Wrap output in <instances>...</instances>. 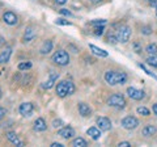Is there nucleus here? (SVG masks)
Here are the masks:
<instances>
[{
	"mask_svg": "<svg viewBox=\"0 0 157 147\" xmlns=\"http://www.w3.org/2000/svg\"><path fill=\"white\" fill-rule=\"evenodd\" d=\"M105 80L110 85L124 84L127 81V74L122 71H107L105 74Z\"/></svg>",
	"mask_w": 157,
	"mask_h": 147,
	"instance_id": "nucleus-1",
	"label": "nucleus"
},
{
	"mask_svg": "<svg viewBox=\"0 0 157 147\" xmlns=\"http://www.w3.org/2000/svg\"><path fill=\"white\" fill-rule=\"evenodd\" d=\"M75 84L70 80H62L60 83H58L56 85V95L59 97H66L68 95H72L75 92Z\"/></svg>",
	"mask_w": 157,
	"mask_h": 147,
	"instance_id": "nucleus-2",
	"label": "nucleus"
},
{
	"mask_svg": "<svg viewBox=\"0 0 157 147\" xmlns=\"http://www.w3.org/2000/svg\"><path fill=\"white\" fill-rule=\"evenodd\" d=\"M51 61L58 66H67L68 63H70V55H68V53L64 50H58L52 55Z\"/></svg>",
	"mask_w": 157,
	"mask_h": 147,
	"instance_id": "nucleus-3",
	"label": "nucleus"
},
{
	"mask_svg": "<svg viewBox=\"0 0 157 147\" xmlns=\"http://www.w3.org/2000/svg\"><path fill=\"white\" fill-rule=\"evenodd\" d=\"M131 33H132V30H131L130 26L122 25V26L115 32V36H117V38H118V42H121V43L128 42L130 37H131Z\"/></svg>",
	"mask_w": 157,
	"mask_h": 147,
	"instance_id": "nucleus-4",
	"label": "nucleus"
},
{
	"mask_svg": "<svg viewBox=\"0 0 157 147\" xmlns=\"http://www.w3.org/2000/svg\"><path fill=\"white\" fill-rule=\"evenodd\" d=\"M107 105L109 106H114V108H124L126 106V99L123 95L121 93H115L109 97L107 100Z\"/></svg>",
	"mask_w": 157,
	"mask_h": 147,
	"instance_id": "nucleus-5",
	"label": "nucleus"
},
{
	"mask_svg": "<svg viewBox=\"0 0 157 147\" xmlns=\"http://www.w3.org/2000/svg\"><path fill=\"white\" fill-rule=\"evenodd\" d=\"M121 124L126 130H134V129H136V127L139 126V120H137L136 117H134V116H127V117H124V118L122 120Z\"/></svg>",
	"mask_w": 157,
	"mask_h": 147,
	"instance_id": "nucleus-6",
	"label": "nucleus"
},
{
	"mask_svg": "<svg viewBox=\"0 0 157 147\" xmlns=\"http://www.w3.org/2000/svg\"><path fill=\"white\" fill-rule=\"evenodd\" d=\"M127 95H128V97H131L132 100H136V101H140V100H143L145 97L144 91L136 89V88H134V87L127 88Z\"/></svg>",
	"mask_w": 157,
	"mask_h": 147,
	"instance_id": "nucleus-7",
	"label": "nucleus"
},
{
	"mask_svg": "<svg viewBox=\"0 0 157 147\" xmlns=\"http://www.w3.org/2000/svg\"><path fill=\"white\" fill-rule=\"evenodd\" d=\"M97 125H98V129L102 131H107L111 129V121L107 118V117H98Z\"/></svg>",
	"mask_w": 157,
	"mask_h": 147,
	"instance_id": "nucleus-8",
	"label": "nucleus"
},
{
	"mask_svg": "<svg viewBox=\"0 0 157 147\" xmlns=\"http://www.w3.org/2000/svg\"><path fill=\"white\" fill-rule=\"evenodd\" d=\"M33 104L32 102H22L21 105H20L18 108V112H20V114L24 116V117H26V116H30L33 113Z\"/></svg>",
	"mask_w": 157,
	"mask_h": 147,
	"instance_id": "nucleus-9",
	"label": "nucleus"
},
{
	"mask_svg": "<svg viewBox=\"0 0 157 147\" xmlns=\"http://www.w3.org/2000/svg\"><path fill=\"white\" fill-rule=\"evenodd\" d=\"M3 21L8 24V25H16L18 22V18L13 12H6L3 14Z\"/></svg>",
	"mask_w": 157,
	"mask_h": 147,
	"instance_id": "nucleus-10",
	"label": "nucleus"
},
{
	"mask_svg": "<svg viewBox=\"0 0 157 147\" xmlns=\"http://www.w3.org/2000/svg\"><path fill=\"white\" fill-rule=\"evenodd\" d=\"M58 135L62 137V138H64V139H70V138H72V137L75 135V130H73L72 127L67 126V127H63V129L59 130Z\"/></svg>",
	"mask_w": 157,
	"mask_h": 147,
	"instance_id": "nucleus-11",
	"label": "nucleus"
},
{
	"mask_svg": "<svg viewBox=\"0 0 157 147\" xmlns=\"http://www.w3.org/2000/svg\"><path fill=\"white\" fill-rule=\"evenodd\" d=\"M58 77H59V74L52 71V72L50 74V77H48V79L42 84V88H45V89H50V88L54 85V83L58 80Z\"/></svg>",
	"mask_w": 157,
	"mask_h": 147,
	"instance_id": "nucleus-12",
	"label": "nucleus"
},
{
	"mask_svg": "<svg viewBox=\"0 0 157 147\" xmlns=\"http://www.w3.org/2000/svg\"><path fill=\"white\" fill-rule=\"evenodd\" d=\"M78 113H80L82 117H90L92 109L89 108V105L85 104V102H80V104H78Z\"/></svg>",
	"mask_w": 157,
	"mask_h": 147,
	"instance_id": "nucleus-13",
	"label": "nucleus"
},
{
	"mask_svg": "<svg viewBox=\"0 0 157 147\" xmlns=\"http://www.w3.org/2000/svg\"><path fill=\"white\" fill-rule=\"evenodd\" d=\"M34 130L36 131H45L47 129V125H46V121L43 118H37L34 121Z\"/></svg>",
	"mask_w": 157,
	"mask_h": 147,
	"instance_id": "nucleus-14",
	"label": "nucleus"
},
{
	"mask_svg": "<svg viewBox=\"0 0 157 147\" xmlns=\"http://www.w3.org/2000/svg\"><path fill=\"white\" fill-rule=\"evenodd\" d=\"M11 54H12V49L11 47H7L6 50H3L2 53H0V65L7 63L9 61V58H11Z\"/></svg>",
	"mask_w": 157,
	"mask_h": 147,
	"instance_id": "nucleus-15",
	"label": "nucleus"
},
{
	"mask_svg": "<svg viewBox=\"0 0 157 147\" xmlns=\"http://www.w3.org/2000/svg\"><path fill=\"white\" fill-rule=\"evenodd\" d=\"M52 50V41H50V40H46L45 42L42 43V46H41V49H39V53L41 54H43V55H46V54H48Z\"/></svg>",
	"mask_w": 157,
	"mask_h": 147,
	"instance_id": "nucleus-16",
	"label": "nucleus"
},
{
	"mask_svg": "<svg viewBox=\"0 0 157 147\" xmlns=\"http://www.w3.org/2000/svg\"><path fill=\"white\" fill-rule=\"evenodd\" d=\"M157 133V127L153 126V125H147L143 130H141V134L144 137H152Z\"/></svg>",
	"mask_w": 157,
	"mask_h": 147,
	"instance_id": "nucleus-17",
	"label": "nucleus"
},
{
	"mask_svg": "<svg viewBox=\"0 0 157 147\" xmlns=\"http://www.w3.org/2000/svg\"><path fill=\"white\" fill-rule=\"evenodd\" d=\"M86 134L90 135L92 139L97 141V139H100V137H101V131H100V129H97V127H89V129L86 130Z\"/></svg>",
	"mask_w": 157,
	"mask_h": 147,
	"instance_id": "nucleus-18",
	"label": "nucleus"
},
{
	"mask_svg": "<svg viewBox=\"0 0 157 147\" xmlns=\"http://www.w3.org/2000/svg\"><path fill=\"white\" fill-rule=\"evenodd\" d=\"M89 49L93 51V54H96V55H98V57H102V58H106L107 55H109V53L107 51H105V50H102V49H100V47H97V46H94V45H89Z\"/></svg>",
	"mask_w": 157,
	"mask_h": 147,
	"instance_id": "nucleus-19",
	"label": "nucleus"
},
{
	"mask_svg": "<svg viewBox=\"0 0 157 147\" xmlns=\"http://www.w3.org/2000/svg\"><path fill=\"white\" fill-rule=\"evenodd\" d=\"M7 138H8V141H11L13 145L20 146V147H21V146H24V143H22V142L18 139V137H17L16 134H14V133H12V131H9V133H7Z\"/></svg>",
	"mask_w": 157,
	"mask_h": 147,
	"instance_id": "nucleus-20",
	"label": "nucleus"
},
{
	"mask_svg": "<svg viewBox=\"0 0 157 147\" xmlns=\"http://www.w3.org/2000/svg\"><path fill=\"white\" fill-rule=\"evenodd\" d=\"M34 37H36V32H34V29H33V28H28L26 32H25V34H24V42L32 41Z\"/></svg>",
	"mask_w": 157,
	"mask_h": 147,
	"instance_id": "nucleus-21",
	"label": "nucleus"
},
{
	"mask_svg": "<svg viewBox=\"0 0 157 147\" xmlns=\"http://www.w3.org/2000/svg\"><path fill=\"white\" fill-rule=\"evenodd\" d=\"M147 53H148L149 55H157V45L156 43H149V45L147 46Z\"/></svg>",
	"mask_w": 157,
	"mask_h": 147,
	"instance_id": "nucleus-22",
	"label": "nucleus"
},
{
	"mask_svg": "<svg viewBox=\"0 0 157 147\" xmlns=\"http://www.w3.org/2000/svg\"><path fill=\"white\" fill-rule=\"evenodd\" d=\"M72 146H75V147H85L86 142H85V139H82V138H75L72 141Z\"/></svg>",
	"mask_w": 157,
	"mask_h": 147,
	"instance_id": "nucleus-23",
	"label": "nucleus"
},
{
	"mask_svg": "<svg viewBox=\"0 0 157 147\" xmlns=\"http://www.w3.org/2000/svg\"><path fill=\"white\" fill-rule=\"evenodd\" d=\"M147 65L152 67H157V55H149L147 58Z\"/></svg>",
	"mask_w": 157,
	"mask_h": 147,
	"instance_id": "nucleus-24",
	"label": "nucleus"
},
{
	"mask_svg": "<svg viewBox=\"0 0 157 147\" xmlns=\"http://www.w3.org/2000/svg\"><path fill=\"white\" fill-rule=\"evenodd\" d=\"M137 113L141 114V116L148 117V116L151 114V112H149V109H147L145 106H139V108H137Z\"/></svg>",
	"mask_w": 157,
	"mask_h": 147,
	"instance_id": "nucleus-25",
	"label": "nucleus"
},
{
	"mask_svg": "<svg viewBox=\"0 0 157 147\" xmlns=\"http://www.w3.org/2000/svg\"><path fill=\"white\" fill-rule=\"evenodd\" d=\"M106 42H109V43H111V45H115V43L118 42V38H117V36H115V33H111V34H109L107 36V38H106Z\"/></svg>",
	"mask_w": 157,
	"mask_h": 147,
	"instance_id": "nucleus-26",
	"label": "nucleus"
},
{
	"mask_svg": "<svg viewBox=\"0 0 157 147\" xmlns=\"http://www.w3.org/2000/svg\"><path fill=\"white\" fill-rule=\"evenodd\" d=\"M32 67V63L30 62H21L18 65V70L22 71V70H29V68Z\"/></svg>",
	"mask_w": 157,
	"mask_h": 147,
	"instance_id": "nucleus-27",
	"label": "nucleus"
},
{
	"mask_svg": "<svg viewBox=\"0 0 157 147\" xmlns=\"http://www.w3.org/2000/svg\"><path fill=\"white\" fill-rule=\"evenodd\" d=\"M132 49H134V51L135 53H141V43L139 41H135L134 43H132Z\"/></svg>",
	"mask_w": 157,
	"mask_h": 147,
	"instance_id": "nucleus-28",
	"label": "nucleus"
},
{
	"mask_svg": "<svg viewBox=\"0 0 157 147\" xmlns=\"http://www.w3.org/2000/svg\"><path fill=\"white\" fill-rule=\"evenodd\" d=\"M55 24L56 25H66V26L71 25V22L68 20H64V18H58V20H55Z\"/></svg>",
	"mask_w": 157,
	"mask_h": 147,
	"instance_id": "nucleus-29",
	"label": "nucleus"
},
{
	"mask_svg": "<svg viewBox=\"0 0 157 147\" xmlns=\"http://www.w3.org/2000/svg\"><path fill=\"white\" fill-rule=\"evenodd\" d=\"M139 66H140V68H141V70H144V72H147V74H148L149 76H152V77H153V79H156V80H157V75H155V74H153V72H151L149 70H147L144 65H139Z\"/></svg>",
	"mask_w": 157,
	"mask_h": 147,
	"instance_id": "nucleus-30",
	"label": "nucleus"
},
{
	"mask_svg": "<svg viewBox=\"0 0 157 147\" xmlns=\"http://www.w3.org/2000/svg\"><path fill=\"white\" fill-rule=\"evenodd\" d=\"M104 30H105V29H104V26H96L94 28V34H96V36H102V34H104Z\"/></svg>",
	"mask_w": 157,
	"mask_h": 147,
	"instance_id": "nucleus-31",
	"label": "nucleus"
},
{
	"mask_svg": "<svg viewBox=\"0 0 157 147\" xmlns=\"http://www.w3.org/2000/svg\"><path fill=\"white\" fill-rule=\"evenodd\" d=\"M141 33L145 34V36H149V34L152 33V29L149 26H143L141 28Z\"/></svg>",
	"mask_w": 157,
	"mask_h": 147,
	"instance_id": "nucleus-32",
	"label": "nucleus"
},
{
	"mask_svg": "<svg viewBox=\"0 0 157 147\" xmlns=\"http://www.w3.org/2000/svg\"><path fill=\"white\" fill-rule=\"evenodd\" d=\"M92 25H104V24H106V20H94V21H92L90 22Z\"/></svg>",
	"mask_w": 157,
	"mask_h": 147,
	"instance_id": "nucleus-33",
	"label": "nucleus"
},
{
	"mask_svg": "<svg viewBox=\"0 0 157 147\" xmlns=\"http://www.w3.org/2000/svg\"><path fill=\"white\" fill-rule=\"evenodd\" d=\"M62 125H63V121L62 120H54V122H52V126L54 127H62Z\"/></svg>",
	"mask_w": 157,
	"mask_h": 147,
	"instance_id": "nucleus-34",
	"label": "nucleus"
},
{
	"mask_svg": "<svg viewBox=\"0 0 157 147\" xmlns=\"http://www.w3.org/2000/svg\"><path fill=\"white\" fill-rule=\"evenodd\" d=\"M7 114V110L4 109V108H0V121H2L4 118V116Z\"/></svg>",
	"mask_w": 157,
	"mask_h": 147,
	"instance_id": "nucleus-35",
	"label": "nucleus"
},
{
	"mask_svg": "<svg viewBox=\"0 0 157 147\" xmlns=\"http://www.w3.org/2000/svg\"><path fill=\"white\" fill-rule=\"evenodd\" d=\"M60 13L62 14H64V16H68V17H71L72 16V13L70 11H67V9H60Z\"/></svg>",
	"mask_w": 157,
	"mask_h": 147,
	"instance_id": "nucleus-36",
	"label": "nucleus"
},
{
	"mask_svg": "<svg viewBox=\"0 0 157 147\" xmlns=\"http://www.w3.org/2000/svg\"><path fill=\"white\" fill-rule=\"evenodd\" d=\"M118 146H121V147H128V146H131V143L130 142H119V145Z\"/></svg>",
	"mask_w": 157,
	"mask_h": 147,
	"instance_id": "nucleus-37",
	"label": "nucleus"
},
{
	"mask_svg": "<svg viewBox=\"0 0 157 147\" xmlns=\"http://www.w3.org/2000/svg\"><path fill=\"white\" fill-rule=\"evenodd\" d=\"M149 6H157V0H145Z\"/></svg>",
	"mask_w": 157,
	"mask_h": 147,
	"instance_id": "nucleus-38",
	"label": "nucleus"
},
{
	"mask_svg": "<svg viewBox=\"0 0 157 147\" xmlns=\"http://www.w3.org/2000/svg\"><path fill=\"white\" fill-rule=\"evenodd\" d=\"M51 147H64L62 143H58V142H54V143H51Z\"/></svg>",
	"mask_w": 157,
	"mask_h": 147,
	"instance_id": "nucleus-39",
	"label": "nucleus"
},
{
	"mask_svg": "<svg viewBox=\"0 0 157 147\" xmlns=\"http://www.w3.org/2000/svg\"><path fill=\"white\" fill-rule=\"evenodd\" d=\"M152 110H153V113L157 116V102H156V104L153 105V108H152Z\"/></svg>",
	"mask_w": 157,
	"mask_h": 147,
	"instance_id": "nucleus-40",
	"label": "nucleus"
},
{
	"mask_svg": "<svg viewBox=\"0 0 157 147\" xmlns=\"http://www.w3.org/2000/svg\"><path fill=\"white\" fill-rule=\"evenodd\" d=\"M55 2H56L58 4H60V6H62V4H64V3H67V0H55Z\"/></svg>",
	"mask_w": 157,
	"mask_h": 147,
	"instance_id": "nucleus-41",
	"label": "nucleus"
},
{
	"mask_svg": "<svg viewBox=\"0 0 157 147\" xmlns=\"http://www.w3.org/2000/svg\"><path fill=\"white\" fill-rule=\"evenodd\" d=\"M92 3H98V2H101V0H90Z\"/></svg>",
	"mask_w": 157,
	"mask_h": 147,
	"instance_id": "nucleus-42",
	"label": "nucleus"
},
{
	"mask_svg": "<svg viewBox=\"0 0 157 147\" xmlns=\"http://www.w3.org/2000/svg\"><path fill=\"white\" fill-rule=\"evenodd\" d=\"M2 96H3V92H2V89H0V99H2Z\"/></svg>",
	"mask_w": 157,
	"mask_h": 147,
	"instance_id": "nucleus-43",
	"label": "nucleus"
},
{
	"mask_svg": "<svg viewBox=\"0 0 157 147\" xmlns=\"http://www.w3.org/2000/svg\"><path fill=\"white\" fill-rule=\"evenodd\" d=\"M2 43H3V38L0 37V45H2Z\"/></svg>",
	"mask_w": 157,
	"mask_h": 147,
	"instance_id": "nucleus-44",
	"label": "nucleus"
},
{
	"mask_svg": "<svg viewBox=\"0 0 157 147\" xmlns=\"http://www.w3.org/2000/svg\"><path fill=\"white\" fill-rule=\"evenodd\" d=\"M156 13H157V12H156Z\"/></svg>",
	"mask_w": 157,
	"mask_h": 147,
	"instance_id": "nucleus-45",
	"label": "nucleus"
}]
</instances>
